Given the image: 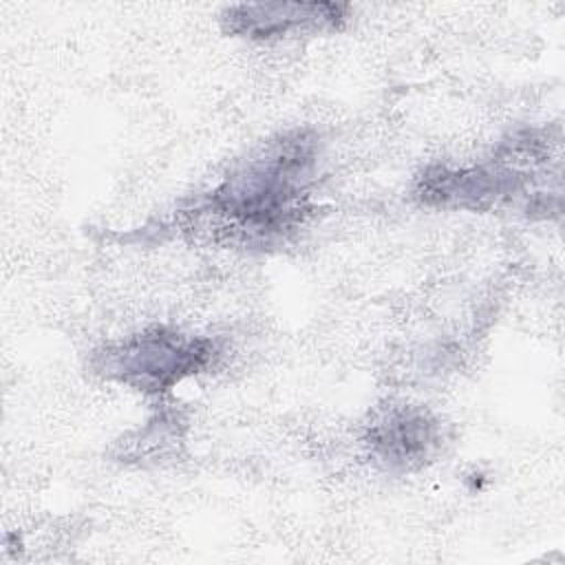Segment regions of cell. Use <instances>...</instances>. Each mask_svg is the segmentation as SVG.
<instances>
[{
    "instance_id": "1",
    "label": "cell",
    "mask_w": 565,
    "mask_h": 565,
    "mask_svg": "<svg viewBox=\"0 0 565 565\" xmlns=\"http://www.w3.org/2000/svg\"><path fill=\"white\" fill-rule=\"evenodd\" d=\"M307 161L300 143H285L282 150L254 161L245 174L234 177L214 201L245 230L271 232L291 216Z\"/></svg>"
},
{
    "instance_id": "2",
    "label": "cell",
    "mask_w": 565,
    "mask_h": 565,
    "mask_svg": "<svg viewBox=\"0 0 565 565\" xmlns=\"http://www.w3.org/2000/svg\"><path fill=\"white\" fill-rule=\"evenodd\" d=\"M207 358L210 349L203 342L154 331L132 338L121 351L113 353V371L143 391H161L183 375L194 373Z\"/></svg>"
},
{
    "instance_id": "3",
    "label": "cell",
    "mask_w": 565,
    "mask_h": 565,
    "mask_svg": "<svg viewBox=\"0 0 565 565\" xmlns=\"http://www.w3.org/2000/svg\"><path fill=\"white\" fill-rule=\"evenodd\" d=\"M344 7L327 2H271L241 4L227 11L230 29L249 38L285 35L300 26H335L344 15Z\"/></svg>"
}]
</instances>
